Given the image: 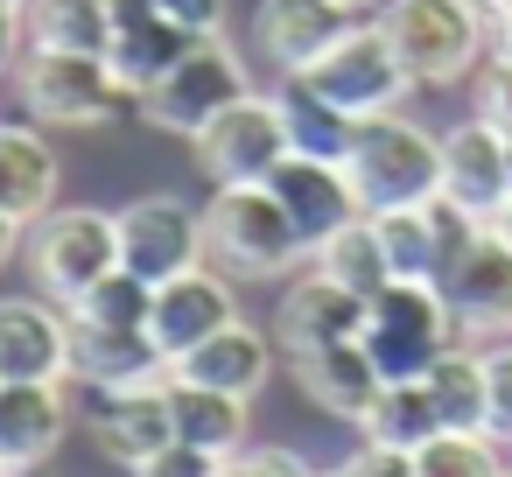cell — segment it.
<instances>
[{"mask_svg": "<svg viewBox=\"0 0 512 477\" xmlns=\"http://www.w3.org/2000/svg\"><path fill=\"white\" fill-rule=\"evenodd\" d=\"M71 372L92 393L155 386V379H169V351L155 344L148 323H78L71 316Z\"/></svg>", "mask_w": 512, "mask_h": 477, "instance_id": "13", "label": "cell"}, {"mask_svg": "<svg viewBox=\"0 0 512 477\" xmlns=\"http://www.w3.org/2000/svg\"><path fill=\"white\" fill-rule=\"evenodd\" d=\"M155 15L190 29V36H218L225 29V0H155Z\"/></svg>", "mask_w": 512, "mask_h": 477, "instance_id": "38", "label": "cell"}, {"mask_svg": "<svg viewBox=\"0 0 512 477\" xmlns=\"http://www.w3.org/2000/svg\"><path fill=\"white\" fill-rule=\"evenodd\" d=\"M442 302L456 309L463 337H512V246L484 225L449 267H442Z\"/></svg>", "mask_w": 512, "mask_h": 477, "instance_id": "12", "label": "cell"}, {"mask_svg": "<svg viewBox=\"0 0 512 477\" xmlns=\"http://www.w3.org/2000/svg\"><path fill=\"white\" fill-rule=\"evenodd\" d=\"M29 50L106 57V50H113V15H106V0H29Z\"/></svg>", "mask_w": 512, "mask_h": 477, "instance_id": "27", "label": "cell"}, {"mask_svg": "<svg viewBox=\"0 0 512 477\" xmlns=\"http://www.w3.org/2000/svg\"><path fill=\"white\" fill-rule=\"evenodd\" d=\"M456 309L442 302L435 281H386L365 302V330L358 344L372 351L379 379H428V365L456 344Z\"/></svg>", "mask_w": 512, "mask_h": 477, "instance_id": "3", "label": "cell"}, {"mask_svg": "<svg viewBox=\"0 0 512 477\" xmlns=\"http://www.w3.org/2000/svg\"><path fill=\"white\" fill-rule=\"evenodd\" d=\"M428 400L442 414V428H484V407H491V379H484V351L477 344H449L435 365H428Z\"/></svg>", "mask_w": 512, "mask_h": 477, "instance_id": "26", "label": "cell"}, {"mask_svg": "<svg viewBox=\"0 0 512 477\" xmlns=\"http://www.w3.org/2000/svg\"><path fill=\"white\" fill-rule=\"evenodd\" d=\"M64 393L57 379H8L0 386V463L22 470V463H43L57 442H64Z\"/></svg>", "mask_w": 512, "mask_h": 477, "instance_id": "21", "label": "cell"}, {"mask_svg": "<svg viewBox=\"0 0 512 477\" xmlns=\"http://www.w3.org/2000/svg\"><path fill=\"white\" fill-rule=\"evenodd\" d=\"M0 211H15L22 225L57 211V155L29 127H0Z\"/></svg>", "mask_w": 512, "mask_h": 477, "instance_id": "25", "label": "cell"}, {"mask_svg": "<svg viewBox=\"0 0 512 477\" xmlns=\"http://www.w3.org/2000/svg\"><path fill=\"white\" fill-rule=\"evenodd\" d=\"M204 232H211V253H218L232 274H253V281L288 274V267L309 253V239L295 232V218L281 211V197H274L267 183L218 190L211 211H204Z\"/></svg>", "mask_w": 512, "mask_h": 477, "instance_id": "4", "label": "cell"}, {"mask_svg": "<svg viewBox=\"0 0 512 477\" xmlns=\"http://www.w3.org/2000/svg\"><path fill=\"white\" fill-rule=\"evenodd\" d=\"M71 316L78 323H148L155 316V281H141L134 267H113L71 302Z\"/></svg>", "mask_w": 512, "mask_h": 477, "instance_id": "33", "label": "cell"}, {"mask_svg": "<svg viewBox=\"0 0 512 477\" xmlns=\"http://www.w3.org/2000/svg\"><path fill=\"white\" fill-rule=\"evenodd\" d=\"M232 99H246V64L218 43V36H197L190 50H183V64L162 78V85H148L141 92V113L162 127V134H204L211 127V113H225Z\"/></svg>", "mask_w": 512, "mask_h": 477, "instance_id": "8", "label": "cell"}, {"mask_svg": "<svg viewBox=\"0 0 512 477\" xmlns=\"http://www.w3.org/2000/svg\"><path fill=\"white\" fill-rule=\"evenodd\" d=\"M225 323H239V295H232L225 274L190 267V274H176V281L155 288V316H148V330H155V344L169 351V365H176L183 351H197V344H204L211 330H225Z\"/></svg>", "mask_w": 512, "mask_h": 477, "instance_id": "15", "label": "cell"}, {"mask_svg": "<svg viewBox=\"0 0 512 477\" xmlns=\"http://www.w3.org/2000/svg\"><path fill=\"white\" fill-rule=\"evenodd\" d=\"M162 393H169V421H176L183 442H197V449H211V456L246 449V400H239V393L197 386V379H183V372H169Z\"/></svg>", "mask_w": 512, "mask_h": 477, "instance_id": "24", "label": "cell"}, {"mask_svg": "<svg viewBox=\"0 0 512 477\" xmlns=\"http://www.w3.org/2000/svg\"><path fill=\"white\" fill-rule=\"evenodd\" d=\"M113 218H120V267H134L155 288L190 274V267H204V253H211L204 211H190L183 197H134Z\"/></svg>", "mask_w": 512, "mask_h": 477, "instance_id": "10", "label": "cell"}, {"mask_svg": "<svg viewBox=\"0 0 512 477\" xmlns=\"http://www.w3.org/2000/svg\"><path fill=\"white\" fill-rule=\"evenodd\" d=\"M442 197H456L484 225L512 204V134L498 120L470 113L442 134Z\"/></svg>", "mask_w": 512, "mask_h": 477, "instance_id": "11", "label": "cell"}, {"mask_svg": "<svg viewBox=\"0 0 512 477\" xmlns=\"http://www.w3.org/2000/svg\"><path fill=\"white\" fill-rule=\"evenodd\" d=\"M316 267L330 274V281H344L351 295H379L386 281H393V267H386V246H379V225H372V211L365 218H351L344 232H330L323 246H316Z\"/></svg>", "mask_w": 512, "mask_h": 477, "instance_id": "30", "label": "cell"}, {"mask_svg": "<svg viewBox=\"0 0 512 477\" xmlns=\"http://www.w3.org/2000/svg\"><path fill=\"white\" fill-rule=\"evenodd\" d=\"M491 232H498V239H505V246H512V204H505V211H498V218H491Z\"/></svg>", "mask_w": 512, "mask_h": 477, "instance_id": "42", "label": "cell"}, {"mask_svg": "<svg viewBox=\"0 0 512 477\" xmlns=\"http://www.w3.org/2000/svg\"><path fill=\"white\" fill-rule=\"evenodd\" d=\"M358 435L365 442H393V449H421L428 435H442V414L428 400V379H386L379 400L365 407Z\"/></svg>", "mask_w": 512, "mask_h": 477, "instance_id": "29", "label": "cell"}, {"mask_svg": "<svg viewBox=\"0 0 512 477\" xmlns=\"http://www.w3.org/2000/svg\"><path fill=\"white\" fill-rule=\"evenodd\" d=\"M0 477H8V463H0Z\"/></svg>", "mask_w": 512, "mask_h": 477, "instance_id": "46", "label": "cell"}, {"mask_svg": "<svg viewBox=\"0 0 512 477\" xmlns=\"http://www.w3.org/2000/svg\"><path fill=\"white\" fill-rule=\"evenodd\" d=\"M267 190L281 197V211L295 218V232L309 239V253L330 239V232H344L351 218H365V204H358V190H351V176H344V162H316V155H288L274 176H267Z\"/></svg>", "mask_w": 512, "mask_h": 477, "instance_id": "14", "label": "cell"}, {"mask_svg": "<svg viewBox=\"0 0 512 477\" xmlns=\"http://www.w3.org/2000/svg\"><path fill=\"white\" fill-rule=\"evenodd\" d=\"M288 365H295V386L323 407V414H337V421H365V407L379 400V365H372V351L358 344V337H337V344H309V351H288Z\"/></svg>", "mask_w": 512, "mask_h": 477, "instance_id": "16", "label": "cell"}, {"mask_svg": "<svg viewBox=\"0 0 512 477\" xmlns=\"http://www.w3.org/2000/svg\"><path fill=\"white\" fill-rule=\"evenodd\" d=\"M365 330V295H351L344 281H330L323 267H309L281 309H274V344L281 351H309V344H337V337H358Z\"/></svg>", "mask_w": 512, "mask_h": 477, "instance_id": "17", "label": "cell"}, {"mask_svg": "<svg viewBox=\"0 0 512 477\" xmlns=\"http://www.w3.org/2000/svg\"><path fill=\"white\" fill-rule=\"evenodd\" d=\"M337 8H351V15H358V8H372V0H337Z\"/></svg>", "mask_w": 512, "mask_h": 477, "instance_id": "44", "label": "cell"}, {"mask_svg": "<svg viewBox=\"0 0 512 477\" xmlns=\"http://www.w3.org/2000/svg\"><path fill=\"white\" fill-rule=\"evenodd\" d=\"M288 127H281V106L274 99H232L225 113H211V127L197 134V169L218 183V190H239V183H267L281 162H288Z\"/></svg>", "mask_w": 512, "mask_h": 477, "instance_id": "9", "label": "cell"}, {"mask_svg": "<svg viewBox=\"0 0 512 477\" xmlns=\"http://www.w3.org/2000/svg\"><path fill=\"white\" fill-rule=\"evenodd\" d=\"M120 267V218L106 211H50L29 225V274L50 302H78L99 274Z\"/></svg>", "mask_w": 512, "mask_h": 477, "instance_id": "6", "label": "cell"}, {"mask_svg": "<svg viewBox=\"0 0 512 477\" xmlns=\"http://www.w3.org/2000/svg\"><path fill=\"white\" fill-rule=\"evenodd\" d=\"M22 36H29V0H0V71L22 57Z\"/></svg>", "mask_w": 512, "mask_h": 477, "instance_id": "39", "label": "cell"}, {"mask_svg": "<svg viewBox=\"0 0 512 477\" xmlns=\"http://www.w3.org/2000/svg\"><path fill=\"white\" fill-rule=\"evenodd\" d=\"M218 470H225V456H211V449H197V442L176 435V442H162L134 477H218Z\"/></svg>", "mask_w": 512, "mask_h": 477, "instance_id": "35", "label": "cell"}, {"mask_svg": "<svg viewBox=\"0 0 512 477\" xmlns=\"http://www.w3.org/2000/svg\"><path fill=\"white\" fill-rule=\"evenodd\" d=\"M71 323L36 295H0V379H64Z\"/></svg>", "mask_w": 512, "mask_h": 477, "instance_id": "18", "label": "cell"}, {"mask_svg": "<svg viewBox=\"0 0 512 477\" xmlns=\"http://www.w3.org/2000/svg\"><path fill=\"white\" fill-rule=\"evenodd\" d=\"M372 225H379V246H386L393 281H442V239H435V225H428V204L372 211Z\"/></svg>", "mask_w": 512, "mask_h": 477, "instance_id": "31", "label": "cell"}, {"mask_svg": "<svg viewBox=\"0 0 512 477\" xmlns=\"http://www.w3.org/2000/svg\"><path fill=\"white\" fill-rule=\"evenodd\" d=\"M344 29H351V8H337V0H260L253 15V36L281 71H309Z\"/></svg>", "mask_w": 512, "mask_h": 477, "instance_id": "20", "label": "cell"}, {"mask_svg": "<svg viewBox=\"0 0 512 477\" xmlns=\"http://www.w3.org/2000/svg\"><path fill=\"white\" fill-rule=\"evenodd\" d=\"M323 99H337L351 120H372V113H393L407 92H414V78H407V64H400V50H393V36L379 29V22H351L309 71H302Z\"/></svg>", "mask_w": 512, "mask_h": 477, "instance_id": "5", "label": "cell"}, {"mask_svg": "<svg viewBox=\"0 0 512 477\" xmlns=\"http://www.w3.org/2000/svg\"><path fill=\"white\" fill-rule=\"evenodd\" d=\"M274 351H281V344H267L260 330L225 323V330H211L197 351H183L169 372H183V379H197V386H218V393L253 400V393L267 386V372H274Z\"/></svg>", "mask_w": 512, "mask_h": 477, "instance_id": "22", "label": "cell"}, {"mask_svg": "<svg viewBox=\"0 0 512 477\" xmlns=\"http://www.w3.org/2000/svg\"><path fill=\"white\" fill-rule=\"evenodd\" d=\"M0 386H8V379H0Z\"/></svg>", "mask_w": 512, "mask_h": 477, "instance_id": "47", "label": "cell"}, {"mask_svg": "<svg viewBox=\"0 0 512 477\" xmlns=\"http://www.w3.org/2000/svg\"><path fill=\"white\" fill-rule=\"evenodd\" d=\"M218 477H316V470H309L295 449H253V442H246V449H232V456H225V470H218Z\"/></svg>", "mask_w": 512, "mask_h": 477, "instance_id": "36", "label": "cell"}, {"mask_svg": "<svg viewBox=\"0 0 512 477\" xmlns=\"http://www.w3.org/2000/svg\"><path fill=\"white\" fill-rule=\"evenodd\" d=\"M484 379H491V407H484V435H498L512 449V337H498L484 351Z\"/></svg>", "mask_w": 512, "mask_h": 477, "instance_id": "34", "label": "cell"}, {"mask_svg": "<svg viewBox=\"0 0 512 477\" xmlns=\"http://www.w3.org/2000/svg\"><path fill=\"white\" fill-rule=\"evenodd\" d=\"M491 43L512 57V0H491Z\"/></svg>", "mask_w": 512, "mask_h": 477, "instance_id": "41", "label": "cell"}, {"mask_svg": "<svg viewBox=\"0 0 512 477\" xmlns=\"http://www.w3.org/2000/svg\"><path fill=\"white\" fill-rule=\"evenodd\" d=\"M316 477H344V470H316Z\"/></svg>", "mask_w": 512, "mask_h": 477, "instance_id": "45", "label": "cell"}, {"mask_svg": "<svg viewBox=\"0 0 512 477\" xmlns=\"http://www.w3.org/2000/svg\"><path fill=\"white\" fill-rule=\"evenodd\" d=\"M344 477H414V449H393V442H358V456L337 463Z\"/></svg>", "mask_w": 512, "mask_h": 477, "instance_id": "37", "label": "cell"}, {"mask_svg": "<svg viewBox=\"0 0 512 477\" xmlns=\"http://www.w3.org/2000/svg\"><path fill=\"white\" fill-rule=\"evenodd\" d=\"M197 36L190 29H176V22H148V29H127V36H113V50H106V64H113V78L134 92V106H141V92L148 85H162L176 64H183V50H190Z\"/></svg>", "mask_w": 512, "mask_h": 477, "instance_id": "28", "label": "cell"}, {"mask_svg": "<svg viewBox=\"0 0 512 477\" xmlns=\"http://www.w3.org/2000/svg\"><path fill=\"white\" fill-rule=\"evenodd\" d=\"M22 232H29V225H22L15 211H0V267H8V260L22 253Z\"/></svg>", "mask_w": 512, "mask_h": 477, "instance_id": "40", "label": "cell"}, {"mask_svg": "<svg viewBox=\"0 0 512 477\" xmlns=\"http://www.w3.org/2000/svg\"><path fill=\"white\" fill-rule=\"evenodd\" d=\"M505 442L484 428H442L414 449V477H505Z\"/></svg>", "mask_w": 512, "mask_h": 477, "instance_id": "32", "label": "cell"}, {"mask_svg": "<svg viewBox=\"0 0 512 477\" xmlns=\"http://www.w3.org/2000/svg\"><path fill=\"white\" fill-rule=\"evenodd\" d=\"M379 29L393 36L414 85H456L484 64L491 8L484 0H386Z\"/></svg>", "mask_w": 512, "mask_h": 477, "instance_id": "2", "label": "cell"}, {"mask_svg": "<svg viewBox=\"0 0 512 477\" xmlns=\"http://www.w3.org/2000/svg\"><path fill=\"white\" fill-rule=\"evenodd\" d=\"M8 477H43V463H22V470H8Z\"/></svg>", "mask_w": 512, "mask_h": 477, "instance_id": "43", "label": "cell"}, {"mask_svg": "<svg viewBox=\"0 0 512 477\" xmlns=\"http://www.w3.org/2000/svg\"><path fill=\"white\" fill-rule=\"evenodd\" d=\"M274 106H281V127H288V148H295V155H316V162H344V155H351L358 120H351L337 99H323L302 71H281Z\"/></svg>", "mask_w": 512, "mask_h": 477, "instance_id": "23", "label": "cell"}, {"mask_svg": "<svg viewBox=\"0 0 512 477\" xmlns=\"http://www.w3.org/2000/svg\"><path fill=\"white\" fill-rule=\"evenodd\" d=\"M344 176H351V190H358L365 211L428 204L442 190V134H428L400 106L393 113H372V120H358V141L344 155Z\"/></svg>", "mask_w": 512, "mask_h": 477, "instance_id": "1", "label": "cell"}, {"mask_svg": "<svg viewBox=\"0 0 512 477\" xmlns=\"http://www.w3.org/2000/svg\"><path fill=\"white\" fill-rule=\"evenodd\" d=\"M92 442H99V456H113V463H127V470H141L162 442H176V421H169V393H162V379H155V386L99 393V407H92Z\"/></svg>", "mask_w": 512, "mask_h": 477, "instance_id": "19", "label": "cell"}, {"mask_svg": "<svg viewBox=\"0 0 512 477\" xmlns=\"http://www.w3.org/2000/svg\"><path fill=\"white\" fill-rule=\"evenodd\" d=\"M127 99L134 92L113 78L106 57H78V50H29L22 57V106L43 127H99Z\"/></svg>", "mask_w": 512, "mask_h": 477, "instance_id": "7", "label": "cell"}, {"mask_svg": "<svg viewBox=\"0 0 512 477\" xmlns=\"http://www.w3.org/2000/svg\"><path fill=\"white\" fill-rule=\"evenodd\" d=\"M505 477H512V470H505Z\"/></svg>", "mask_w": 512, "mask_h": 477, "instance_id": "48", "label": "cell"}]
</instances>
